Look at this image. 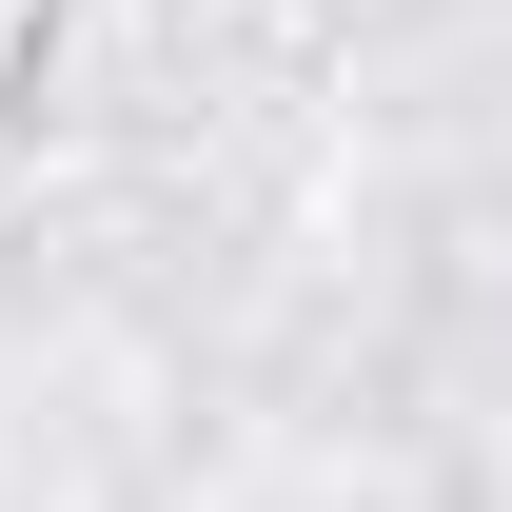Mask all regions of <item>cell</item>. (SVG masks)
Returning a JSON list of instances; mask_svg holds the SVG:
<instances>
[{"label":"cell","mask_w":512,"mask_h":512,"mask_svg":"<svg viewBox=\"0 0 512 512\" xmlns=\"http://www.w3.org/2000/svg\"><path fill=\"white\" fill-rule=\"evenodd\" d=\"M40 40H60V0H0V79H20V60H40Z\"/></svg>","instance_id":"6da1fadb"}]
</instances>
